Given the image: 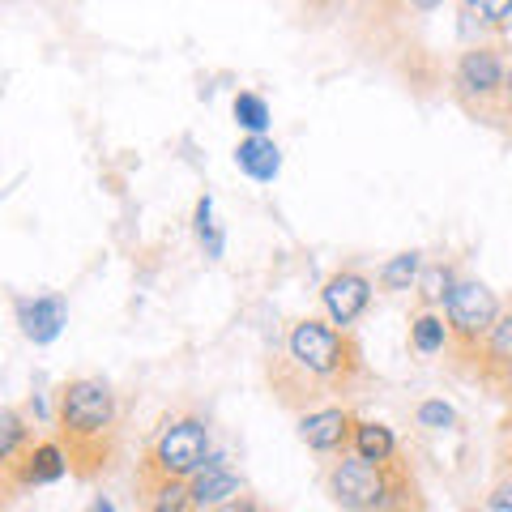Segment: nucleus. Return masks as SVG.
Masks as SVG:
<instances>
[{"label":"nucleus","mask_w":512,"mask_h":512,"mask_svg":"<svg viewBox=\"0 0 512 512\" xmlns=\"http://www.w3.org/2000/svg\"><path fill=\"white\" fill-rule=\"evenodd\" d=\"M265 380L274 402L291 414L320 406H346L372 372L355 329H338L325 316H299L282 338V350L265 359Z\"/></svg>","instance_id":"nucleus-1"},{"label":"nucleus","mask_w":512,"mask_h":512,"mask_svg":"<svg viewBox=\"0 0 512 512\" xmlns=\"http://www.w3.org/2000/svg\"><path fill=\"white\" fill-rule=\"evenodd\" d=\"M56 444L69 474L94 483L103 478L120 457V440H124V419H120V397L103 376H77L60 389L56 397Z\"/></svg>","instance_id":"nucleus-2"},{"label":"nucleus","mask_w":512,"mask_h":512,"mask_svg":"<svg viewBox=\"0 0 512 512\" xmlns=\"http://www.w3.org/2000/svg\"><path fill=\"white\" fill-rule=\"evenodd\" d=\"M325 491L342 512H427L423 483L406 453H397L384 466L359 461L355 453L338 457L325 470Z\"/></svg>","instance_id":"nucleus-3"},{"label":"nucleus","mask_w":512,"mask_h":512,"mask_svg":"<svg viewBox=\"0 0 512 512\" xmlns=\"http://www.w3.org/2000/svg\"><path fill=\"white\" fill-rule=\"evenodd\" d=\"M210 457H214L210 453V423H205L201 414H167V419L154 427L146 448H141V461L133 474L141 508L154 504L158 495L184 487Z\"/></svg>","instance_id":"nucleus-4"},{"label":"nucleus","mask_w":512,"mask_h":512,"mask_svg":"<svg viewBox=\"0 0 512 512\" xmlns=\"http://www.w3.org/2000/svg\"><path fill=\"white\" fill-rule=\"evenodd\" d=\"M508 47L504 43H470L461 47L453 64V103L466 111L470 120L500 128L504 124V94H508Z\"/></svg>","instance_id":"nucleus-5"},{"label":"nucleus","mask_w":512,"mask_h":512,"mask_svg":"<svg viewBox=\"0 0 512 512\" xmlns=\"http://www.w3.org/2000/svg\"><path fill=\"white\" fill-rule=\"evenodd\" d=\"M500 295L491 291L487 282L478 278H461L453 286V295L444 303V320H448V367L461 376H470L474 355L483 338L491 333V325L500 320Z\"/></svg>","instance_id":"nucleus-6"},{"label":"nucleus","mask_w":512,"mask_h":512,"mask_svg":"<svg viewBox=\"0 0 512 512\" xmlns=\"http://www.w3.org/2000/svg\"><path fill=\"white\" fill-rule=\"evenodd\" d=\"M372 291L376 282L363 274V269L355 265H342L333 269V274L325 278V286H320V303H325V320L338 329H355V320L372 308Z\"/></svg>","instance_id":"nucleus-7"},{"label":"nucleus","mask_w":512,"mask_h":512,"mask_svg":"<svg viewBox=\"0 0 512 512\" xmlns=\"http://www.w3.org/2000/svg\"><path fill=\"white\" fill-rule=\"evenodd\" d=\"M355 427L359 414L350 406H320L299 414V440L320 457H350V444H355Z\"/></svg>","instance_id":"nucleus-8"},{"label":"nucleus","mask_w":512,"mask_h":512,"mask_svg":"<svg viewBox=\"0 0 512 512\" xmlns=\"http://www.w3.org/2000/svg\"><path fill=\"white\" fill-rule=\"evenodd\" d=\"M235 495H244V478L227 466V457H210L184 483V508L188 512H218L222 504H231Z\"/></svg>","instance_id":"nucleus-9"},{"label":"nucleus","mask_w":512,"mask_h":512,"mask_svg":"<svg viewBox=\"0 0 512 512\" xmlns=\"http://www.w3.org/2000/svg\"><path fill=\"white\" fill-rule=\"evenodd\" d=\"M508 367H512V308L500 312V320H495L491 333L483 338V346H478L474 367H470V380H478L483 389L495 393Z\"/></svg>","instance_id":"nucleus-10"},{"label":"nucleus","mask_w":512,"mask_h":512,"mask_svg":"<svg viewBox=\"0 0 512 512\" xmlns=\"http://www.w3.org/2000/svg\"><path fill=\"white\" fill-rule=\"evenodd\" d=\"M13 312H18L22 333L35 346H47L60 338V329L69 325V303L64 295H35V299H13Z\"/></svg>","instance_id":"nucleus-11"},{"label":"nucleus","mask_w":512,"mask_h":512,"mask_svg":"<svg viewBox=\"0 0 512 512\" xmlns=\"http://www.w3.org/2000/svg\"><path fill=\"white\" fill-rule=\"evenodd\" d=\"M69 474V461H64L60 444L56 440H35L22 453V461L13 466L9 483L13 491H26V487H47V483H60V478Z\"/></svg>","instance_id":"nucleus-12"},{"label":"nucleus","mask_w":512,"mask_h":512,"mask_svg":"<svg viewBox=\"0 0 512 512\" xmlns=\"http://www.w3.org/2000/svg\"><path fill=\"white\" fill-rule=\"evenodd\" d=\"M457 265L448 256H436V261H423V274L414 282V312H444L448 295L457 286Z\"/></svg>","instance_id":"nucleus-13"},{"label":"nucleus","mask_w":512,"mask_h":512,"mask_svg":"<svg viewBox=\"0 0 512 512\" xmlns=\"http://www.w3.org/2000/svg\"><path fill=\"white\" fill-rule=\"evenodd\" d=\"M30 444H35V431H30L26 410H22V406L0 410V483H5L9 491H13L9 474H13V466L22 461V453H26Z\"/></svg>","instance_id":"nucleus-14"},{"label":"nucleus","mask_w":512,"mask_h":512,"mask_svg":"<svg viewBox=\"0 0 512 512\" xmlns=\"http://www.w3.org/2000/svg\"><path fill=\"white\" fill-rule=\"evenodd\" d=\"M235 167L244 175H252V180L269 184L282 171V154H278V146L269 137H244L239 141V150H235Z\"/></svg>","instance_id":"nucleus-15"},{"label":"nucleus","mask_w":512,"mask_h":512,"mask_svg":"<svg viewBox=\"0 0 512 512\" xmlns=\"http://www.w3.org/2000/svg\"><path fill=\"white\" fill-rule=\"evenodd\" d=\"M350 453H355L359 461H376V466H384V461H393L397 453H402V448H397L393 427L372 423V419H359V427H355V444H350Z\"/></svg>","instance_id":"nucleus-16"},{"label":"nucleus","mask_w":512,"mask_h":512,"mask_svg":"<svg viewBox=\"0 0 512 512\" xmlns=\"http://www.w3.org/2000/svg\"><path fill=\"white\" fill-rule=\"evenodd\" d=\"M410 350L414 355H448V320L444 312H410Z\"/></svg>","instance_id":"nucleus-17"},{"label":"nucleus","mask_w":512,"mask_h":512,"mask_svg":"<svg viewBox=\"0 0 512 512\" xmlns=\"http://www.w3.org/2000/svg\"><path fill=\"white\" fill-rule=\"evenodd\" d=\"M419 274H423V252H397V256H389V261L380 265L376 286H380V291H389V295L414 291Z\"/></svg>","instance_id":"nucleus-18"},{"label":"nucleus","mask_w":512,"mask_h":512,"mask_svg":"<svg viewBox=\"0 0 512 512\" xmlns=\"http://www.w3.org/2000/svg\"><path fill=\"white\" fill-rule=\"evenodd\" d=\"M192 231H197L205 256H214V261H218L222 248H227V235H222V227L214 222V197H201V201H197V214H192Z\"/></svg>","instance_id":"nucleus-19"},{"label":"nucleus","mask_w":512,"mask_h":512,"mask_svg":"<svg viewBox=\"0 0 512 512\" xmlns=\"http://www.w3.org/2000/svg\"><path fill=\"white\" fill-rule=\"evenodd\" d=\"M235 120L248 128V137H265V128H269V103L261 99V94H235Z\"/></svg>","instance_id":"nucleus-20"},{"label":"nucleus","mask_w":512,"mask_h":512,"mask_svg":"<svg viewBox=\"0 0 512 512\" xmlns=\"http://www.w3.org/2000/svg\"><path fill=\"white\" fill-rule=\"evenodd\" d=\"M461 13L474 18L483 30H495V35H500V30L508 26V18H512V0H500V5H491V0H478V5H466Z\"/></svg>","instance_id":"nucleus-21"},{"label":"nucleus","mask_w":512,"mask_h":512,"mask_svg":"<svg viewBox=\"0 0 512 512\" xmlns=\"http://www.w3.org/2000/svg\"><path fill=\"white\" fill-rule=\"evenodd\" d=\"M487 508L491 512H512V470H500L487 491Z\"/></svg>","instance_id":"nucleus-22"},{"label":"nucleus","mask_w":512,"mask_h":512,"mask_svg":"<svg viewBox=\"0 0 512 512\" xmlns=\"http://www.w3.org/2000/svg\"><path fill=\"white\" fill-rule=\"evenodd\" d=\"M419 423L423 427H453L457 414H453V406H448V402H436V397H431V402L419 406Z\"/></svg>","instance_id":"nucleus-23"},{"label":"nucleus","mask_w":512,"mask_h":512,"mask_svg":"<svg viewBox=\"0 0 512 512\" xmlns=\"http://www.w3.org/2000/svg\"><path fill=\"white\" fill-rule=\"evenodd\" d=\"M218 512H269V508H265L261 500H256V495H248V491H244V495H235L231 504H222Z\"/></svg>","instance_id":"nucleus-24"},{"label":"nucleus","mask_w":512,"mask_h":512,"mask_svg":"<svg viewBox=\"0 0 512 512\" xmlns=\"http://www.w3.org/2000/svg\"><path fill=\"white\" fill-rule=\"evenodd\" d=\"M500 470H512V431H500Z\"/></svg>","instance_id":"nucleus-25"},{"label":"nucleus","mask_w":512,"mask_h":512,"mask_svg":"<svg viewBox=\"0 0 512 512\" xmlns=\"http://www.w3.org/2000/svg\"><path fill=\"white\" fill-rule=\"evenodd\" d=\"M500 128H504V133L512 137V69H508V94H504V124H500Z\"/></svg>","instance_id":"nucleus-26"},{"label":"nucleus","mask_w":512,"mask_h":512,"mask_svg":"<svg viewBox=\"0 0 512 512\" xmlns=\"http://www.w3.org/2000/svg\"><path fill=\"white\" fill-rule=\"evenodd\" d=\"M86 512H116V504L107 500V495H99V500H90V508Z\"/></svg>","instance_id":"nucleus-27"},{"label":"nucleus","mask_w":512,"mask_h":512,"mask_svg":"<svg viewBox=\"0 0 512 512\" xmlns=\"http://www.w3.org/2000/svg\"><path fill=\"white\" fill-rule=\"evenodd\" d=\"M9 500H13V491H9V487H5V483H0V508H5V504H9Z\"/></svg>","instance_id":"nucleus-28"},{"label":"nucleus","mask_w":512,"mask_h":512,"mask_svg":"<svg viewBox=\"0 0 512 512\" xmlns=\"http://www.w3.org/2000/svg\"><path fill=\"white\" fill-rule=\"evenodd\" d=\"M500 431H512V410H508L504 419H500Z\"/></svg>","instance_id":"nucleus-29"}]
</instances>
